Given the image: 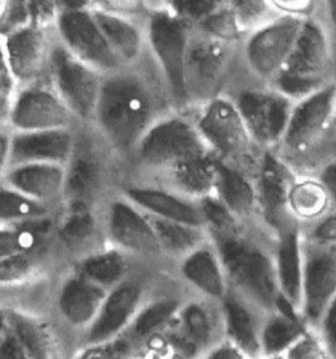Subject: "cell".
<instances>
[{
    "mask_svg": "<svg viewBox=\"0 0 336 359\" xmlns=\"http://www.w3.org/2000/svg\"><path fill=\"white\" fill-rule=\"evenodd\" d=\"M0 359H31L16 334H8L0 342Z\"/></svg>",
    "mask_w": 336,
    "mask_h": 359,
    "instance_id": "obj_49",
    "label": "cell"
},
{
    "mask_svg": "<svg viewBox=\"0 0 336 359\" xmlns=\"http://www.w3.org/2000/svg\"><path fill=\"white\" fill-rule=\"evenodd\" d=\"M336 297V245H318L304 238V276L300 318L316 332L326 309Z\"/></svg>",
    "mask_w": 336,
    "mask_h": 359,
    "instance_id": "obj_9",
    "label": "cell"
},
{
    "mask_svg": "<svg viewBox=\"0 0 336 359\" xmlns=\"http://www.w3.org/2000/svg\"><path fill=\"white\" fill-rule=\"evenodd\" d=\"M208 233L229 288L264 313L274 312L281 295L276 278L273 249L243 232L241 226L227 232Z\"/></svg>",
    "mask_w": 336,
    "mask_h": 359,
    "instance_id": "obj_2",
    "label": "cell"
},
{
    "mask_svg": "<svg viewBox=\"0 0 336 359\" xmlns=\"http://www.w3.org/2000/svg\"><path fill=\"white\" fill-rule=\"evenodd\" d=\"M188 339L199 348L210 351L226 341L220 302H190L183 311Z\"/></svg>",
    "mask_w": 336,
    "mask_h": 359,
    "instance_id": "obj_29",
    "label": "cell"
},
{
    "mask_svg": "<svg viewBox=\"0 0 336 359\" xmlns=\"http://www.w3.org/2000/svg\"><path fill=\"white\" fill-rule=\"evenodd\" d=\"M315 334L319 337L331 358L336 359V297L326 309Z\"/></svg>",
    "mask_w": 336,
    "mask_h": 359,
    "instance_id": "obj_47",
    "label": "cell"
},
{
    "mask_svg": "<svg viewBox=\"0 0 336 359\" xmlns=\"http://www.w3.org/2000/svg\"><path fill=\"white\" fill-rule=\"evenodd\" d=\"M205 359H250L247 358L239 348L231 345L229 341L222 342L217 348H213Z\"/></svg>",
    "mask_w": 336,
    "mask_h": 359,
    "instance_id": "obj_53",
    "label": "cell"
},
{
    "mask_svg": "<svg viewBox=\"0 0 336 359\" xmlns=\"http://www.w3.org/2000/svg\"><path fill=\"white\" fill-rule=\"evenodd\" d=\"M106 180L104 153L97 142L76 136L73 156L66 165L64 203L67 208H94Z\"/></svg>",
    "mask_w": 336,
    "mask_h": 359,
    "instance_id": "obj_12",
    "label": "cell"
},
{
    "mask_svg": "<svg viewBox=\"0 0 336 359\" xmlns=\"http://www.w3.org/2000/svg\"><path fill=\"white\" fill-rule=\"evenodd\" d=\"M331 201L318 180H295L288 208L297 222H314L330 212Z\"/></svg>",
    "mask_w": 336,
    "mask_h": 359,
    "instance_id": "obj_35",
    "label": "cell"
},
{
    "mask_svg": "<svg viewBox=\"0 0 336 359\" xmlns=\"http://www.w3.org/2000/svg\"><path fill=\"white\" fill-rule=\"evenodd\" d=\"M195 124L210 153L223 162L246 157L253 144L238 108L229 99H209Z\"/></svg>",
    "mask_w": 336,
    "mask_h": 359,
    "instance_id": "obj_8",
    "label": "cell"
},
{
    "mask_svg": "<svg viewBox=\"0 0 336 359\" xmlns=\"http://www.w3.org/2000/svg\"><path fill=\"white\" fill-rule=\"evenodd\" d=\"M226 341L239 348L250 359H264L262 351V327L264 313L248 300L229 288L220 302Z\"/></svg>",
    "mask_w": 336,
    "mask_h": 359,
    "instance_id": "obj_20",
    "label": "cell"
},
{
    "mask_svg": "<svg viewBox=\"0 0 336 359\" xmlns=\"http://www.w3.org/2000/svg\"><path fill=\"white\" fill-rule=\"evenodd\" d=\"M181 273L197 292L213 302H222L229 291L218 254L213 243H204L183 258Z\"/></svg>",
    "mask_w": 336,
    "mask_h": 359,
    "instance_id": "obj_25",
    "label": "cell"
},
{
    "mask_svg": "<svg viewBox=\"0 0 336 359\" xmlns=\"http://www.w3.org/2000/svg\"><path fill=\"white\" fill-rule=\"evenodd\" d=\"M10 73L18 87L37 83L49 67L52 45L46 29L27 25L3 37Z\"/></svg>",
    "mask_w": 336,
    "mask_h": 359,
    "instance_id": "obj_16",
    "label": "cell"
},
{
    "mask_svg": "<svg viewBox=\"0 0 336 359\" xmlns=\"http://www.w3.org/2000/svg\"><path fill=\"white\" fill-rule=\"evenodd\" d=\"M268 359H286V358H285V355H281V357H273V358H268Z\"/></svg>",
    "mask_w": 336,
    "mask_h": 359,
    "instance_id": "obj_59",
    "label": "cell"
},
{
    "mask_svg": "<svg viewBox=\"0 0 336 359\" xmlns=\"http://www.w3.org/2000/svg\"><path fill=\"white\" fill-rule=\"evenodd\" d=\"M79 270L83 278L104 288L121 280L125 274V257L120 250L94 252L84 257Z\"/></svg>",
    "mask_w": 336,
    "mask_h": 359,
    "instance_id": "obj_36",
    "label": "cell"
},
{
    "mask_svg": "<svg viewBox=\"0 0 336 359\" xmlns=\"http://www.w3.org/2000/svg\"><path fill=\"white\" fill-rule=\"evenodd\" d=\"M124 198L151 217L205 228L199 201L188 199L175 191L151 186H130L126 187Z\"/></svg>",
    "mask_w": 336,
    "mask_h": 359,
    "instance_id": "obj_21",
    "label": "cell"
},
{
    "mask_svg": "<svg viewBox=\"0 0 336 359\" xmlns=\"http://www.w3.org/2000/svg\"><path fill=\"white\" fill-rule=\"evenodd\" d=\"M231 8L241 33H253L273 22L281 13L274 8L272 1H232Z\"/></svg>",
    "mask_w": 336,
    "mask_h": 359,
    "instance_id": "obj_38",
    "label": "cell"
},
{
    "mask_svg": "<svg viewBox=\"0 0 336 359\" xmlns=\"http://www.w3.org/2000/svg\"><path fill=\"white\" fill-rule=\"evenodd\" d=\"M4 329H6V318H4V315L0 312V342H1V339H3V332H4Z\"/></svg>",
    "mask_w": 336,
    "mask_h": 359,
    "instance_id": "obj_56",
    "label": "cell"
},
{
    "mask_svg": "<svg viewBox=\"0 0 336 359\" xmlns=\"http://www.w3.org/2000/svg\"><path fill=\"white\" fill-rule=\"evenodd\" d=\"M52 231L49 216L19 225L0 226V259L42 248Z\"/></svg>",
    "mask_w": 336,
    "mask_h": 359,
    "instance_id": "obj_33",
    "label": "cell"
},
{
    "mask_svg": "<svg viewBox=\"0 0 336 359\" xmlns=\"http://www.w3.org/2000/svg\"><path fill=\"white\" fill-rule=\"evenodd\" d=\"M326 8L328 11V16H330V20L334 24L336 29V1H328L326 4Z\"/></svg>",
    "mask_w": 336,
    "mask_h": 359,
    "instance_id": "obj_55",
    "label": "cell"
},
{
    "mask_svg": "<svg viewBox=\"0 0 336 359\" xmlns=\"http://www.w3.org/2000/svg\"><path fill=\"white\" fill-rule=\"evenodd\" d=\"M226 65L225 43L205 37L197 39L195 43L189 40L186 81L187 91L196 90L200 95L209 96L220 83Z\"/></svg>",
    "mask_w": 336,
    "mask_h": 359,
    "instance_id": "obj_23",
    "label": "cell"
},
{
    "mask_svg": "<svg viewBox=\"0 0 336 359\" xmlns=\"http://www.w3.org/2000/svg\"><path fill=\"white\" fill-rule=\"evenodd\" d=\"M273 232L276 234L273 258L280 295L300 315L304 276V233L301 232L300 222L293 216Z\"/></svg>",
    "mask_w": 336,
    "mask_h": 359,
    "instance_id": "obj_14",
    "label": "cell"
},
{
    "mask_svg": "<svg viewBox=\"0 0 336 359\" xmlns=\"http://www.w3.org/2000/svg\"><path fill=\"white\" fill-rule=\"evenodd\" d=\"M92 13L106 43L124 66H132L138 62L146 43V33H144L141 27L122 13L102 6L92 8Z\"/></svg>",
    "mask_w": 336,
    "mask_h": 359,
    "instance_id": "obj_24",
    "label": "cell"
},
{
    "mask_svg": "<svg viewBox=\"0 0 336 359\" xmlns=\"http://www.w3.org/2000/svg\"><path fill=\"white\" fill-rule=\"evenodd\" d=\"M18 88H19L18 83L10 73L4 41H3V37L0 36V93L12 99V96L16 94Z\"/></svg>",
    "mask_w": 336,
    "mask_h": 359,
    "instance_id": "obj_48",
    "label": "cell"
},
{
    "mask_svg": "<svg viewBox=\"0 0 336 359\" xmlns=\"http://www.w3.org/2000/svg\"><path fill=\"white\" fill-rule=\"evenodd\" d=\"M328 61L330 43L323 25L306 18L292 54L281 72L304 81L326 83L323 75Z\"/></svg>",
    "mask_w": 336,
    "mask_h": 359,
    "instance_id": "obj_22",
    "label": "cell"
},
{
    "mask_svg": "<svg viewBox=\"0 0 336 359\" xmlns=\"http://www.w3.org/2000/svg\"><path fill=\"white\" fill-rule=\"evenodd\" d=\"M76 141L74 129L18 132L10 135V168L25 163L66 166Z\"/></svg>",
    "mask_w": 336,
    "mask_h": 359,
    "instance_id": "obj_17",
    "label": "cell"
},
{
    "mask_svg": "<svg viewBox=\"0 0 336 359\" xmlns=\"http://www.w3.org/2000/svg\"><path fill=\"white\" fill-rule=\"evenodd\" d=\"M48 72L50 85L80 123H92L105 75L52 43Z\"/></svg>",
    "mask_w": 336,
    "mask_h": 359,
    "instance_id": "obj_5",
    "label": "cell"
},
{
    "mask_svg": "<svg viewBox=\"0 0 336 359\" xmlns=\"http://www.w3.org/2000/svg\"><path fill=\"white\" fill-rule=\"evenodd\" d=\"M99 234L100 225L91 208H67L57 226L59 241L73 252L90 249Z\"/></svg>",
    "mask_w": 336,
    "mask_h": 359,
    "instance_id": "obj_34",
    "label": "cell"
},
{
    "mask_svg": "<svg viewBox=\"0 0 336 359\" xmlns=\"http://www.w3.org/2000/svg\"><path fill=\"white\" fill-rule=\"evenodd\" d=\"M304 19L281 13L262 29L251 33L246 43V58L255 74L272 82L280 74L292 54Z\"/></svg>",
    "mask_w": 336,
    "mask_h": 359,
    "instance_id": "obj_10",
    "label": "cell"
},
{
    "mask_svg": "<svg viewBox=\"0 0 336 359\" xmlns=\"http://www.w3.org/2000/svg\"><path fill=\"white\" fill-rule=\"evenodd\" d=\"M104 229L108 240L122 250L139 254L162 253L150 217L126 198L109 203Z\"/></svg>",
    "mask_w": 336,
    "mask_h": 359,
    "instance_id": "obj_15",
    "label": "cell"
},
{
    "mask_svg": "<svg viewBox=\"0 0 336 359\" xmlns=\"http://www.w3.org/2000/svg\"><path fill=\"white\" fill-rule=\"evenodd\" d=\"M318 180L323 186L331 204H336V161L326 165L325 168L321 171Z\"/></svg>",
    "mask_w": 336,
    "mask_h": 359,
    "instance_id": "obj_51",
    "label": "cell"
},
{
    "mask_svg": "<svg viewBox=\"0 0 336 359\" xmlns=\"http://www.w3.org/2000/svg\"><path fill=\"white\" fill-rule=\"evenodd\" d=\"M163 172L167 180L168 190L199 201L214 194L217 158L209 154L202 158L184 162Z\"/></svg>",
    "mask_w": 336,
    "mask_h": 359,
    "instance_id": "obj_30",
    "label": "cell"
},
{
    "mask_svg": "<svg viewBox=\"0 0 336 359\" xmlns=\"http://www.w3.org/2000/svg\"><path fill=\"white\" fill-rule=\"evenodd\" d=\"M274 8L283 15H293L304 18V12H310L314 4L312 1H272Z\"/></svg>",
    "mask_w": 336,
    "mask_h": 359,
    "instance_id": "obj_50",
    "label": "cell"
},
{
    "mask_svg": "<svg viewBox=\"0 0 336 359\" xmlns=\"http://www.w3.org/2000/svg\"><path fill=\"white\" fill-rule=\"evenodd\" d=\"M10 168V135L0 130V180H4Z\"/></svg>",
    "mask_w": 336,
    "mask_h": 359,
    "instance_id": "obj_52",
    "label": "cell"
},
{
    "mask_svg": "<svg viewBox=\"0 0 336 359\" xmlns=\"http://www.w3.org/2000/svg\"><path fill=\"white\" fill-rule=\"evenodd\" d=\"M234 103L253 142L262 147L283 142L293 100L277 90H244Z\"/></svg>",
    "mask_w": 336,
    "mask_h": 359,
    "instance_id": "obj_11",
    "label": "cell"
},
{
    "mask_svg": "<svg viewBox=\"0 0 336 359\" xmlns=\"http://www.w3.org/2000/svg\"><path fill=\"white\" fill-rule=\"evenodd\" d=\"M189 40L188 22L180 19L169 8L150 13L146 41L160 67L168 94L178 104L188 99L186 65Z\"/></svg>",
    "mask_w": 336,
    "mask_h": 359,
    "instance_id": "obj_4",
    "label": "cell"
},
{
    "mask_svg": "<svg viewBox=\"0 0 336 359\" xmlns=\"http://www.w3.org/2000/svg\"><path fill=\"white\" fill-rule=\"evenodd\" d=\"M293 175L280 159L267 151L262 159L260 171L255 182L258 196V212L265 224L274 231L285 220L292 217L288 201L294 184Z\"/></svg>",
    "mask_w": 336,
    "mask_h": 359,
    "instance_id": "obj_18",
    "label": "cell"
},
{
    "mask_svg": "<svg viewBox=\"0 0 336 359\" xmlns=\"http://www.w3.org/2000/svg\"><path fill=\"white\" fill-rule=\"evenodd\" d=\"M307 332L310 330L304 327L298 312L280 296L277 309L268 313L262 321V357L268 359L285 355Z\"/></svg>",
    "mask_w": 336,
    "mask_h": 359,
    "instance_id": "obj_26",
    "label": "cell"
},
{
    "mask_svg": "<svg viewBox=\"0 0 336 359\" xmlns=\"http://www.w3.org/2000/svg\"><path fill=\"white\" fill-rule=\"evenodd\" d=\"M105 297L103 287L94 285L79 275L69 279L63 285L59 306L69 321L84 325L96 318Z\"/></svg>",
    "mask_w": 336,
    "mask_h": 359,
    "instance_id": "obj_31",
    "label": "cell"
},
{
    "mask_svg": "<svg viewBox=\"0 0 336 359\" xmlns=\"http://www.w3.org/2000/svg\"><path fill=\"white\" fill-rule=\"evenodd\" d=\"M199 204L208 232H227L239 226L238 219L214 194L199 201Z\"/></svg>",
    "mask_w": 336,
    "mask_h": 359,
    "instance_id": "obj_42",
    "label": "cell"
},
{
    "mask_svg": "<svg viewBox=\"0 0 336 359\" xmlns=\"http://www.w3.org/2000/svg\"><path fill=\"white\" fill-rule=\"evenodd\" d=\"M334 127L336 128V107H335V112H334V117H332V123H331Z\"/></svg>",
    "mask_w": 336,
    "mask_h": 359,
    "instance_id": "obj_58",
    "label": "cell"
},
{
    "mask_svg": "<svg viewBox=\"0 0 336 359\" xmlns=\"http://www.w3.org/2000/svg\"><path fill=\"white\" fill-rule=\"evenodd\" d=\"M10 97L4 95L0 93V121L8 118V114H10Z\"/></svg>",
    "mask_w": 336,
    "mask_h": 359,
    "instance_id": "obj_54",
    "label": "cell"
},
{
    "mask_svg": "<svg viewBox=\"0 0 336 359\" xmlns=\"http://www.w3.org/2000/svg\"><path fill=\"white\" fill-rule=\"evenodd\" d=\"M42 248L0 259V285L22 282L34 274L42 262Z\"/></svg>",
    "mask_w": 336,
    "mask_h": 359,
    "instance_id": "obj_39",
    "label": "cell"
},
{
    "mask_svg": "<svg viewBox=\"0 0 336 359\" xmlns=\"http://www.w3.org/2000/svg\"><path fill=\"white\" fill-rule=\"evenodd\" d=\"M201 32L220 43H231L241 34L231 4L222 3L220 7L199 24Z\"/></svg>",
    "mask_w": 336,
    "mask_h": 359,
    "instance_id": "obj_41",
    "label": "cell"
},
{
    "mask_svg": "<svg viewBox=\"0 0 336 359\" xmlns=\"http://www.w3.org/2000/svg\"><path fill=\"white\" fill-rule=\"evenodd\" d=\"M13 132L73 129L79 121L52 85L24 86L10 99L7 118Z\"/></svg>",
    "mask_w": 336,
    "mask_h": 359,
    "instance_id": "obj_7",
    "label": "cell"
},
{
    "mask_svg": "<svg viewBox=\"0 0 336 359\" xmlns=\"http://www.w3.org/2000/svg\"><path fill=\"white\" fill-rule=\"evenodd\" d=\"M211 154L196 124L181 116L159 118L136 147L134 158L148 169L167 171Z\"/></svg>",
    "mask_w": 336,
    "mask_h": 359,
    "instance_id": "obj_3",
    "label": "cell"
},
{
    "mask_svg": "<svg viewBox=\"0 0 336 359\" xmlns=\"http://www.w3.org/2000/svg\"><path fill=\"white\" fill-rule=\"evenodd\" d=\"M286 359H332L314 332H307L285 354Z\"/></svg>",
    "mask_w": 336,
    "mask_h": 359,
    "instance_id": "obj_45",
    "label": "cell"
},
{
    "mask_svg": "<svg viewBox=\"0 0 336 359\" xmlns=\"http://www.w3.org/2000/svg\"><path fill=\"white\" fill-rule=\"evenodd\" d=\"M6 287H8V285H0V299H1V296L4 295V292H7Z\"/></svg>",
    "mask_w": 336,
    "mask_h": 359,
    "instance_id": "obj_57",
    "label": "cell"
},
{
    "mask_svg": "<svg viewBox=\"0 0 336 359\" xmlns=\"http://www.w3.org/2000/svg\"><path fill=\"white\" fill-rule=\"evenodd\" d=\"M3 184L50 210L64 201L66 166L57 163H25L12 166Z\"/></svg>",
    "mask_w": 336,
    "mask_h": 359,
    "instance_id": "obj_19",
    "label": "cell"
},
{
    "mask_svg": "<svg viewBox=\"0 0 336 359\" xmlns=\"http://www.w3.org/2000/svg\"><path fill=\"white\" fill-rule=\"evenodd\" d=\"M48 208L25 198L20 192L0 184V224L19 225L49 216Z\"/></svg>",
    "mask_w": 336,
    "mask_h": 359,
    "instance_id": "obj_37",
    "label": "cell"
},
{
    "mask_svg": "<svg viewBox=\"0 0 336 359\" xmlns=\"http://www.w3.org/2000/svg\"><path fill=\"white\" fill-rule=\"evenodd\" d=\"M220 4L218 1H174L169 4V10L184 22L200 24Z\"/></svg>",
    "mask_w": 336,
    "mask_h": 359,
    "instance_id": "obj_44",
    "label": "cell"
},
{
    "mask_svg": "<svg viewBox=\"0 0 336 359\" xmlns=\"http://www.w3.org/2000/svg\"><path fill=\"white\" fill-rule=\"evenodd\" d=\"M336 107V86L326 83L314 94L294 103L283 144L292 151L310 148L332 123Z\"/></svg>",
    "mask_w": 336,
    "mask_h": 359,
    "instance_id": "obj_13",
    "label": "cell"
},
{
    "mask_svg": "<svg viewBox=\"0 0 336 359\" xmlns=\"http://www.w3.org/2000/svg\"><path fill=\"white\" fill-rule=\"evenodd\" d=\"M304 238L318 245H336V212H327L325 216L313 222L309 232L304 234Z\"/></svg>",
    "mask_w": 336,
    "mask_h": 359,
    "instance_id": "obj_46",
    "label": "cell"
},
{
    "mask_svg": "<svg viewBox=\"0 0 336 359\" xmlns=\"http://www.w3.org/2000/svg\"><path fill=\"white\" fill-rule=\"evenodd\" d=\"M214 195L238 219L246 220L258 212L256 187L241 170L217 158Z\"/></svg>",
    "mask_w": 336,
    "mask_h": 359,
    "instance_id": "obj_28",
    "label": "cell"
},
{
    "mask_svg": "<svg viewBox=\"0 0 336 359\" xmlns=\"http://www.w3.org/2000/svg\"><path fill=\"white\" fill-rule=\"evenodd\" d=\"M148 217L157 234L162 253L184 258L204 243H209V233L205 228L167 222L151 216Z\"/></svg>",
    "mask_w": 336,
    "mask_h": 359,
    "instance_id": "obj_32",
    "label": "cell"
},
{
    "mask_svg": "<svg viewBox=\"0 0 336 359\" xmlns=\"http://www.w3.org/2000/svg\"><path fill=\"white\" fill-rule=\"evenodd\" d=\"M157 86L125 66L105 75L94 123L105 145L118 156H134L141 140L160 115Z\"/></svg>",
    "mask_w": 336,
    "mask_h": 359,
    "instance_id": "obj_1",
    "label": "cell"
},
{
    "mask_svg": "<svg viewBox=\"0 0 336 359\" xmlns=\"http://www.w3.org/2000/svg\"><path fill=\"white\" fill-rule=\"evenodd\" d=\"M178 306V303L176 300H160L147 306L136 320V333L139 336L150 334L157 327L164 324L168 318L176 312Z\"/></svg>",
    "mask_w": 336,
    "mask_h": 359,
    "instance_id": "obj_43",
    "label": "cell"
},
{
    "mask_svg": "<svg viewBox=\"0 0 336 359\" xmlns=\"http://www.w3.org/2000/svg\"><path fill=\"white\" fill-rule=\"evenodd\" d=\"M55 27L59 43L84 64L104 75L125 67L106 43L94 20L92 8L83 3L64 4Z\"/></svg>",
    "mask_w": 336,
    "mask_h": 359,
    "instance_id": "obj_6",
    "label": "cell"
},
{
    "mask_svg": "<svg viewBox=\"0 0 336 359\" xmlns=\"http://www.w3.org/2000/svg\"><path fill=\"white\" fill-rule=\"evenodd\" d=\"M139 297L141 288L136 283L117 285L105 297L104 303L88 332V341L97 344L115 336L136 311Z\"/></svg>",
    "mask_w": 336,
    "mask_h": 359,
    "instance_id": "obj_27",
    "label": "cell"
},
{
    "mask_svg": "<svg viewBox=\"0 0 336 359\" xmlns=\"http://www.w3.org/2000/svg\"><path fill=\"white\" fill-rule=\"evenodd\" d=\"M15 334L20 339L31 359H50L52 357L49 337L36 321L24 316L16 317Z\"/></svg>",
    "mask_w": 336,
    "mask_h": 359,
    "instance_id": "obj_40",
    "label": "cell"
}]
</instances>
